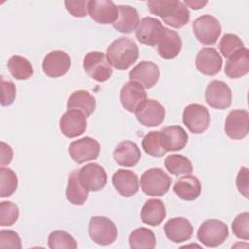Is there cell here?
I'll use <instances>...</instances> for the list:
<instances>
[{
  "mask_svg": "<svg viewBox=\"0 0 249 249\" xmlns=\"http://www.w3.org/2000/svg\"><path fill=\"white\" fill-rule=\"evenodd\" d=\"M59 128L68 138L80 136L86 131L87 117L81 111L67 110L59 120Z\"/></svg>",
  "mask_w": 249,
  "mask_h": 249,
  "instance_id": "18",
  "label": "cell"
},
{
  "mask_svg": "<svg viewBox=\"0 0 249 249\" xmlns=\"http://www.w3.org/2000/svg\"><path fill=\"white\" fill-rule=\"evenodd\" d=\"M113 157L119 165L132 167L138 163L141 158V153L136 143L124 140L118 144L114 150Z\"/></svg>",
  "mask_w": 249,
  "mask_h": 249,
  "instance_id": "24",
  "label": "cell"
},
{
  "mask_svg": "<svg viewBox=\"0 0 249 249\" xmlns=\"http://www.w3.org/2000/svg\"><path fill=\"white\" fill-rule=\"evenodd\" d=\"M13 159V150L12 148L4 143L1 142V166H5L11 162Z\"/></svg>",
  "mask_w": 249,
  "mask_h": 249,
  "instance_id": "45",
  "label": "cell"
},
{
  "mask_svg": "<svg viewBox=\"0 0 249 249\" xmlns=\"http://www.w3.org/2000/svg\"><path fill=\"white\" fill-rule=\"evenodd\" d=\"M137 121L148 127L160 125L165 117L164 107L155 99H146L134 112Z\"/></svg>",
  "mask_w": 249,
  "mask_h": 249,
  "instance_id": "11",
  "label": "cell"
},
{
  "mask_svg": "<svg viewBox=\"0 0 249 249\" xmlns=\"http://www.w3.org/2000/svg\"><path fill=\"white\" fill-rule=\"evenodd\" d=\"M100 145L92 137L86 136L70 143L68 153L71 159L77 163L96 160L99 156Z\"/></svg>",
  "mask_w": 249,
  "mask_h": 249,
  "instance_id": "9",
  "label": "cell"
},
{
  "mask_svg": "<svg viewBox=\"0 0 249 249\" xmlns=\"http://www.w3.org/2000/svg\"><path fill=\"white\" fill-rule=\"evenodd\" d=\"M243 48V42L237 35L232 33H226L225 35H223L219 43V50L226 58H229L233 53Z\"/></svg>",
  "mask_w": 249,
  "mask_h": 249,
  "instance_id": "38",
  "label": "cell"
},
{
  "mask_svg": "<svg viewBox=\"0 0 249 249\" xmlns=\"http://www.w3.org/2000/svg\"><path fill=\"white\" fill-rule=\"evenodd\" d=\"M164 30L162 23L152 17L143 18L136 28L135 36L139 43L147 46H156Z\"/></svg>",
  "mask_w": 249,
  "mask_h": 249,
  "instance_id": "14",
  "label": "cell"
},
{
  "mask_svg": "<svg viewBox=\"0 0 249 249\" xmlns=\"http://www.w3.org/2000/svg\"><path fill=\"white\" fill-rule=\"evenodd\" d=\"M79 179L89 192H96L104 188L107 183L105 169L97 163H88L79 169Z\"/></svg>",
  "mask_w": 249,
  "mask_h": 249,
  "instance_id": "13",
  "label": "cell"
},
{
  "mask_svg": "<svg viewBox=\"0 0 249 249\" xmlns=\"http://www.w3.org/2000/svg\"><path fill=\"white\" fill-rule=\"evenodd\" d=\"M249 72V51L243 48L230 56L225 65V74L231 79H238Z\"/></svg>",
  "mask_w": 249,
  "mask_h": 249,
  "instance_id": "26",
  "label": "cell"
},
{
  "mask_svg": "<svg viewBox=\"0 0 249 249\" xmlns=\"http://www.w3.org/2000/svg\"><path fill=\"white\" fill-rule=\"evenodd\" d=\"M196 38L203 45H214L222 31L219 20L211 15H203L193 22Z\"/></svg>",
  "mask_w": 249,
  "mask_h": 249,
  "instance_id": "7",
  "label": "cell"
},
{
  "mask_svg": "<svg viewBox=\"0 0 249 249\" xmlns=\"http://www.w3.org/2000/svg\"><path fill=\"white\" fill-rule=\"evenodd\" d=\"M96 107V101L93 95L84 89H79L71 93L67 100L68 110L81 111L86 117L90 116Z\"/></svg>",
  "mask_w": 249,
  "mask_h": 249,
  "instance_id": "30",
  "label": "cell"
},
{
  "mask_svg": "<svg viewBox=\"0 0 249 249\" xmlns=\"http://www.w3.org/2000/svg\"><path fill=\"white\" fill-rule=\"evenodd\" d=\"M160 78V68L152 61H140L129 72L130 81L142 85L145 89L154 87Z\"/></svg>",
  "mask_w": 249,
  "mask_h": 249,
  "instance_id": "19",
  "label": "cell"
},
{
  "mask_svg": "<svg viewBox=\"0 0 249 249\" xmlns=\"http://www.w3.org/2000/svg\"><path fill=\"white\" fill-rule=\"evenodd\" d=\"M185 5L189 6L194 10H199L207 5V1H200V0H186L183 2Z\"/></svg>",
  "mask_w": 249,
  "mask_h": 249,
  "instance_id": "46",
  "label": "cell"
},
{
  "mask_svg": "<svg viewBox=\"0 0 249 249\" xmlns=\"http://www.w3.org/2000/svg\"><path fill=\"white\" fill-rule=\"evenodd\" d=\"M231 90L225 82L213 80L207 85L205 89V101L210 107L224 110L231 106Z\"/></svg>",
  "mask_w": 249,
  "mask_h": 249,
  "instance_id": "10",
  "label": "cell"
},
{
  "mask_svg": "<svg viewBox=\"0 0 249 249\" xmlns=\"http://www.w3.org/2000/svg\"><path fill=\"white\" fill-rule=\"evenodd\" d=\"M193 226L190 221L183 217L172 218L164 225L166 237L174 243H181L189 240L193 235Z\"/></svg>",
  "mask_w": 249,
  "mask_h": 249,
  "instance_id": "21",
  "label": "cell"
},
{
  "mask_svg": "<svg viewBox=\"0 0 249 249\" xmlns=\"http://www.w3.org/2000/svg\"><path fill=\"white\" fill-rule=\"evenodd\" d=\"M226 134L231 139H242L249 132V114L246 110L231 111L225 121Z\"/></svg>",
  "mask_w": 249,
  "mask_h": 249,
  "instance_id": "16",
  "label": "cell"
},
{
  "mask_svg": "<svg viewBox=\"0 0 249 249\" xmlns=\"http://www.w3.org/2000/svg\"><path fill=\"white\" fill-rule=\"evenodd\" d=\"M0 248H21V239L19 235L11 230L0 231Z\"/></svg>",
  "mask_w": 249,
  "mask_h": 249,
  "instance_id": "41",
  "label": "cell"
},
{
  "mask_svg": "<svg viewBox=\"0 0 249 249\" xmlns=\"http://www.w3.org/2000/svg\"><path fill=\"white\" fill-rule=\"evenodd\" d=\"M229 236L228 226L216 219L204 221L197 231V239L206 247H217Z\"/></svg>",
  "mask_w": 249,
  "mask_h": 249,
  "instance_id": "5",
  "label": "cell"
},
{
  "mask_svg": "<svg viewBox=\"0 0 249 249\" xmlns=\"http://www.w3.org/2000/svg\"><path fill=\"white\" fill-rule=\"evenodd\" d=\"M9 72L16 80H27L33 75V67L30 61L20 55H13L7 63Z\"/></svg>",
  "mask_w": 249,
  "mask_h": 249,
  "instance_id": "32",
  "label": "cell"
},
{
  "mask_svg": "<svg viewBox=\"0 0 249 249\" xmlns=\"http://www.w3.org/2000/svg\"><path fill=\"white\" fill-rule=\"evenodd\" d=\"M147 5L153 15L160 17L171 27L181 28L190 21L189 9L183 2L150 0Z\"/></svg>",
  "mask_w": 249,
  "mask_h": 249,
  "instance_id": "1",
  "label": "cell"
},
{
  "mask_svg": "<svg viewBox=\"0 0 249 249\" xmlns=\"http://www.w3.org/2000/svg\"><path fill=\"white\" fill-rule=\"evenodd\" d=\"M138 55L137 45L126 37L118 38L106 50V58L109 64L118 70L129 68L137 60Z\"/></svg>",
  "mask_w": 249,
  "mask_h": 249,
  "instance_id": "2",
  "label": "cell"
},
{
  "mask_svg": "<svg viewBox=\"0 0 249 249\" xmlns=\"http://www.w3.org/2000/svg\"><path fill=\"white\" fill-rule=\"evenodd\" d=\"M166 216V210L164 203L160 199L151 198L148 199L140 212L141 221L149 226H159L164 220Z\"/></svg>",
  "mask_w": 249,
  "mask_h": 249,
  "instance_id": "28",
  "label": "cell"
},
{
  "mask_svg": "<svg viewBox=\"0 0 249 249\" xmlns=\"http://www.w3.org/2000/svg\"><path fill=\"white\" fill-rule=\"evenodd\" d=\"M48 246L51 249H76L77 242L67 231L56 230L50 233L48 237Z\"/></svg>",
  "mask_w": 249,
  "mask_h": 249,
  "instance_id": "36",
  "label": "cell"
},
{
  "mask_svg": "<svg viewBox=\"0 0 249 249\" xmlns=\"http://www.w3.org/2000/svg\"><path fill=\"white\" fill-rule=\"evenodd\" d=\"M170 186V176L159 167L147 169L140 177L141 190L150 196H161L165 195Z\"/></svg>",
  "mask_w": 249,
  "mask_h": 249,
  "instance_id": "3",
  "label": "cell"
},
{
  "mask_svg": "<svg viewBox=\"0 0 249 249\" xmlns=\"http://www.w3.org/2000/svg\"><path fill=\"white\" fill-rule=\"evenodd\" d=\"M158 53L164 59L175 58L182 49V41L179 34L169 28L164 27L163 33L159 40Z\"/></svg>",
  "mask_w": 249,
  "mask_h": 249,
  "instance_id": "23",
  "label": "cell"
},
{
  "mask_svg": "<svg viewBox=\"0 0 249 249\" xmlns=\"http://www.w3.org/2000/svg\"><path fill=\"white\" fill-rule=\"evenodd\" d=\"M19 217V209L12 201H2L0 203V226L9 227L14 225Z\"/></svg>",
  "mask_w": 249,
  "mask_h": 249,
  "instance_id": "39",
  "label": "cell"
},
{
  "mask_svg": "<svg viewBox=\"0 0 249 249\" xmlns=\"http://www.w3.org/2000/svg\"><path fill=\"white\" fill-rule=\"evenodd\" d=\"M164 165L166 170L175 176L190 174L193 171V165L191 160L183 156L178 154H173L167 156L164 160Z\"/></svg>",
  "mask_w": 249,
  "mask_h": 249,
  "instance_id": "34",
  "label": "cell"
},
{
  "mask_svg": "<svg viewBox=\"0 0 249 249\" xmlns=\"http://www.w3.org/2000/svg\"><path fill=\"white\" fill-rule=\"evenodd\" d=\"M118 18L113 27L121 33H130L139 24V16L135 8L128 5L118 6Z\"/></svg>",
  "mask_w": 249,
  "mask_h": 249,
  "instance_id": "29",
  "label": "cell"
},
{
  "mask_svg": "<svg viewBox=\"0 0 249 249\" xmlns=\"http://www.w3.org/2000/svg\"><path fill=\"white\" fill-rule=\"evenodd\" d=\"M18 187L17 174L8 167L0 168V196L8 197L12 196Z\"/></svg>",
  "mask_w": 249,
  "mask_h": 249,
  "instance_id": "37",
  "label": "cell"
},
{
  "mask_svg": "<svg viewBox=\"0 0 249 249\" xmlns=\"http://www.w3.org/2000/svg\"><path fill=\"white\" fill-rule=\"evenodd\" d=\"M163 146L167 152L180 151L188 143V134L180 125H172L163 127L160 130Z\"/></svg>",
  "mask_w": 249,
  "mask_h": 249,
  "instance_id": "27",
  "label": "cell"
},
{
  "mask_svg": "<svg viewBox=\"0 0 249 249\" xmlns=\"http://www.w3.org/2000/svg\"><path fill=\"white\" fill-rule=\"evenodd\" d=\"M234 235L238 238L248 240L249 239V213L242 212L238 214L231 225Z\"/></svg>",
  "mask_w": 249,
  "mask_h": 249,
  "instance_id": "40",
  "label": "cell"
},
{
  "mask_svg": "<svg viewBox=\"0 0 249 249\" xmlns=\"http://www.w3.org/2000/svg\"><path fill=\"white\" fill-rule=\"evenodd\" d=\"M112 183L117 192L124 197L132 196L139 189L137 175L127 169H118L113 174Z\"/></svg>",
  "mask_w": 249,
  "mask_h": 249,
  "instance_id": "22",
  "label": "cell"
},
{
  "mask_svg": "<svg viewBox=\"0 0 249 249\" xmlns=\"http://www.w3.org/2000/svg\"><path fill=\"white\" fill-rule=\"evenodd\" d=\"M89 234L92 241L99 245H110L118 236L115 223L109 218L93 216L89 224Z\"/></svg>",
  "mask_w": 249,
  "mask_h": 249,
  "instance_id": "6",
  "label": "cell"
},
{
  "mask_svg": "<svg viewBox=\"0 0 249 249\" xmlns=\"http://www.w3.org/2000/svg\"><path fill=\"white\" fill-rule=\"evenodd\" d=\"M71 65V58L61 50L50 52L43 59L42 69L50 78H58L65 75Z\"/></svg>",
  "mask_w": 249,
  "mask_h": 249,
  "instance_id": "12",
  "label": "cell"
},
{
  "mask_svg": "<svg viewBox=\"0 0 249 249\" xmlns=\"http://www.w3.org/2000/svg\"><path fill=\"white\" fill-rule=\"evenodd\" d=\"M1 89H2V97L1 104L3 106L11 105L16 98V86L11 81H6L4 78H1Z\"/></svg>",
  "mask_w": 249,
  "mask_h": 249,
  "instance_id": "43",
  "label": "cell"
},
{
  "mask_svg": "<svg viewBox=\"0 0 249 249\" xmlns=\"http://www.w3.org/2000/svg\"><path fill=\"white\" fill-rule=\"evenodd\" d=\"M247 167H241L236 176V187L238 192L244 196L248 197V178L249 172Z\"/></svg>",
  "mask_w": 249,
  "mask_h": 249,
  "instance_id": "44",
  "label": "cell"
},
{
  "mask_svg": "<svg viewBox=\"0 0 249 249\" xmlns=\"http://www.w3.org/2000/svg\"><path fill=\"white\" fill-rule=\"evenodd\" d=\"M223 60L218 51L214 48H203L196 54V66L203 75L214 76L222 68Z\"/></svg>",
  "mask_w": 249,
  "mask_h": 249,
  "instance_id": "20",
  "label": "cell"
},
{
  "mask_svg": "<svg viewBox=\"0 0 249 249\" xmlns=\"http://www.w3.org/2000/svg\"><path fill=\"white\" fill-rule=\"evenodd\" d=\"M146 99L147 93L145 91V88L137 82L129 81L121 89V104L126 111L130 113H134Z\"/></svg>",
  "mask_w": 249,
  "mask_h": 249,
  "instance_id": "15",
  "label": "cell"
},
{
  "mask_svg": "<svg viewBox=\"0 0 249 249\" xmlns=\"http://www.w3.org/2000/svg\"><path fill=\"white\" fill-rule=\"evenodd\" d=\"M142 148L146 154L160 158L166 154V150L163 146L160 131H150L142 139Z\"/></svg>",
  "mask_w": 249,
  "mask_h": 249,
  "instance_id": "35",
  "label": "cell"
},
{
  "mask_svg": "<svg viewBox=\"0 0 249 249\" xmlns=\"http://www.w3.org/2000/svg\"><path fill=\"white\" fill-rule=\"evenodd\" d=\"M88 2L85 0H70L65 1L64 5L69 14L76 18H83L88 13Z\"/></svg>",
  "mask_w": 249,
  "mask_h": 249,
  "instance_id": "42",
  "label": "cell"
},
{
  "mask_svg": "<svg viewBox=\"0 0 249 249\" xmlns=\"http://www.w3.org/2000/svg\"><path fill=\"white\" fill-rule=\"evenodd\" d=\"M90 18L101 24L114 23L118 18V6L110 0H90L88 2Z\"/></svg>",
  "mask_w": 249,
  "mask_h": 249,
  "instance_id": "17",
  "label": "cell"
},
{
  "mask_svg": "<svg viewBox=\"0 0 249 249\" xmlns=\"http://www.w3.org/2000/svg\"><path fill=\"white\" fill-rule=\"evenodd\" d=\"M173 192L181 199L189 201L195 200L201 194V184L196 176L188 174L175 182Z\"/></svg>",
  "mask_w": 249,
  "mask_h": 249,
  "instance_id": "25",
  "label": "cell"
},
{
  "mask_svg": "<svg viewBox=\"0 0 249 249\" xmlns=\"http://www.w3.org/2000/svg\"><path fill=\"white\" fill-rule=\"evenodd\" d=\"M78 173L79 169H74L69 173L65 195L67 200L70 203L75 205H82L88 199L89 191H87L81 184Z\"/></svg>",
  "mask_w": 249,
  "mask_h": 249,
  "instance_id": "31",
  "label": "cell"
},
{
  "mask_svg": "<svg viewBox=\"0 0 249 249\" xmlns=\"http://www.w3.org/2000/svg\"><path fill=\"white\" fill-rule=\"evenodd\" d=\"M83 67L85 72L97 82H105L109 80L113 74L111 65L109 64L106 54L102 52H89L83 59Z\"/></svg>",
  "mask_w": 249,
  "mask_h": 249,
  "instance_id": "4",
  "label": "cell"
},
{
  "mask_svg": "<svg viewBox=\"0 0 249 249\" xmlns=\"http://www.w3.org/2000/svg\"><path fill=\"white\" fill-rule=\"evenodd\" d=\"M132 249H153L156 246V236L153 231L147 228H138L132 231L128 238Z\"/></svg>",
  "mask_w": 249,
  "mask_h": 249,
  "instance_id": "33",
  "label": "cell"
},
{
  "mask_svg": "<svg viewBox=\"0 0 249 249\" xmlns=\"http://www.w3.org/2000/svg\"><path fill=\"white\" fill-rule=\"evenodd\" d=\"M183 123L187 128L196 134L204 132L210 124V115L207 108L198 103H192L185 107Z\"/></svg>",
  "mask_w": 249,
  "mask_h": 249,
  "instance_id": "8",
  "label": "cell"
}]
</instances>
